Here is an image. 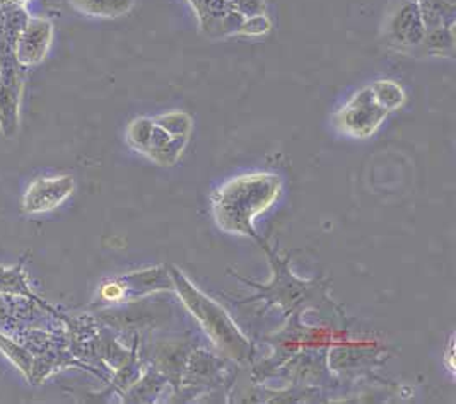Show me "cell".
Instances as JSON below:
<instances>
[{
  "label": "cell",
  "instance_id": "cell-5",
  "mask_svg": "<svg viewBox=\"0 0 456 404\" xmlns=\"http://www.w3.org/2000/svg\"><path fill=\"white\" fill-rule=\"evenodd\" d=\"M426 31L419 0H400L388 14L385 40L395 52L414 55L424 43Z\"/></svg>",
  "mask_w": 456,
  "mask_h": 404
},
{
  "label": "cell",
  "instance_id": "cell-13",
  "mask_svg": "<svg viewBox=\"0 0 456 404\" xmlns=\"http://www.w3.org/2000/svg\"><path fill=\"white\" fill-rule=\"evenodd\" d=\"M152 118L163 128H167L171 135L190 141L193 132V118L188 115L187 111H167Z\"/></svg>",
  "mask_w": 456,
  "mask_h": 404
},
{
  "label": "cell",
  "instance_id": "cell-9",
  "mask_svg": "<svg viewBox=\"0 0 456 404\" xmlns=\"http://www.w3.org/2000/svg\"><path fill=\"white\" fill-rule=\"evenodd\" d=\"M52 38H53V29L48 20H29L18 44V57L21 63L35 65L42 61L48 53Z\"/></svg>",
  "mask_w": 456,
  "mask_h": 404
},
{
  "label": "cell",
  "instance_id": "cell-14",
  "mask_svg": "<svg viewBox=\"0 0 456 404\" xmlns=\"http://www.w3.org/2000/svg\"><path fill=\"white\" fill-rule=\"evenodd\" d=\"M272 29V20H270L267 12L264 14H255V16H248L245 20L240 24L238 31L234 36L240 38H260L269 35Z\"/></svg>",
  "mask_w": 456,
  "mask_h": 404
},
{
  "label": "cell",
  "instance_id": "cell-1",
  "mask_svg": "<svg viewBox=\"0 0 456 404\" xmlns=\"http://www.w3.org/2000/svg\"><path fill=\"white\" fill-rule=\"evenodd\" d=\"M282 193L277 174L256 171L223 182L210 198L216 225L231 236L255 238L256 219L270 210Z\"/></svg>",
  "mask_w": 456,
  "mask_h": 404
},
{
  "label": "cell",
  "instance_id": "cell-10",
  "mask_svg": "<svg viewBox=\"0 0 456 404\" xmlns=\"http://www.w3.org/2000/svg\"><path fill=\"white\" fill-rule=\"evenodd\" d=\"M70 4L86 16L113 20L128 14L135 0H70Z\"/></svg>",
  "mask_w": 456,
  "mask_h": 404
},
{
  "label": "cell",
  "instance_id": "cell-12",
  "mask_svg": "<svg viewBox=\"0 0 456 404\" xmlns=\"http://www.w3.org/2000/svg\"><path fill=\"white\" fill-rule=\"evenodd\" d=\"M376 102L388 113L400 109L407 101V93L398 82L390 79H379L370 84Z\"/></svg>",
  "mask_w": 456,
  "mask_h": 404
},
{
  "label": "cell",
  "instance_id": "cell-15",
  "mask_svg": "<svg viewBox=\"0 0 456 404\" xmlns=\"http://www.w3.org/2000/svg\"><path fill=\"white\" fill-rule=\"evenodd\" d=\"M243 16H255L265 12V2L264 0H229Z\"/></svg>",
  "mask_w": 456,
  "mask_h": 404
},
{
  "label": "cell",
  "instance_id": "cell-3",
  "mask_svg": "<svg viewBox=\"0 0 456 404\" xmlns=\"http://www.w3.org/2000/svg\"><path fill=\"white\" fill-rule=\"evenodd\" d=\"M126 143L137 152L142 154L149 161L161 166L173 167L183 158L187 149L188 139L175 137L163 128L152 117H139L128 123Z\"/></svg>",
  "mask_w": 456,
  "mask_h": 404
},
{
  "label": "cell",
  "instance_id": "cell-2",
  "mask_svg": "<svg viewBox=\"0 0 456 404\" xmlns=\"http://www.w3.org/2000/svg\"><path fill=\"white\" fill-rule=\"evenodd\" d=\"M171 282L176 288L182 303H185L197 323L204 327L208 338L217 344L223 351H226L232 359H247L251 353L248 338L238 329V326L229 318L224 307H221L214 299L208 297L202 290H199L187 277L171 270Z\"/></svg>",
  "mask_w": 456,
  "mask_h": 404
},
{
  "label": "cell",
  "instance_id": "cell-6",
  "mask_svg": "<svg viewBox=\"0 0 456 404\" xmlns=\"http://www.w3.org/2000/svg\"><path fill=\"white\" fill-rule=\"evenodd\" d=\"M171 285V275L167 270L149 268L104 282L100 288V299L108 303H128L159 290H167Z\"/></svg>",
  "mask_w": 456,
  "mask_h": 404
},
{
  "label": "cell",
  "instance_id": "cell-11",
  "mask_svg": "<svg viewBox=\"0 0 456 404\" xmlns=\"http://www.w3.org/2000/svg\"><path fill=\"white\" fill-rule=\"evenodd\" d=\"M419 5L428 31L455 28L456 0H419Z\"/></svg>",
  "mask_w": 456,
  "mask_h": 404
},
{
  "label": "cell",
  "instance_id": "cell-16",
  "mask_svg": "<svg viewBox=\"0 0 456 404\" xmlns=\"http://www.w3.org/2000/svg\"><path fill=\"white\" fill-rule=\"evenodd\" d=\"M455 348V342H453V336L450 338V344H448V353H446V359H444V362L448 365V370L452 372V374H455V364H453V350Z\"/></svg>",
  "mask_w": 456,
  "mask_h": 404
},
{
  "label": "cell",
  "instance_id": "cell-4",
  "mask_svg": "<svg viewBox=\"0 0 456 404\" xmlns=\"http://www.w3.org/2000/svg\"><path fill=\"white\" fill-rule=\"evenodd\" d=\"M388 115L390 113L374 100L370 85H366L354 93L353 98L333 115L332 122L342 135L355 141H366L374 137Z\"/></svg>",
  "mask_w": 456,
  "mask_h": 404
},
{
  "label": "cell",
  "instance_id": "cell-7",
  "mask_svg": "<svg viewBox=\"0 0 456 404\" xmlns=\"http://www.w3.org/2000/svg\"><path fill=\"white\" fill-rule=\"evenodd\" d=\"M191 5L200 29L210 38H232L245 20L229 0H187Z\"/></svg>",
  "mask_w": 456,
  "mask_h": 404
},
{
  "label": "cell",
  "instance_id": "cell-8",
  "mask_svg": "<svg viewBox=\"0 0 456 404\" xmlns=\"http://www.w3.org/2000/svg\"><path fill=\"white\" fill-rule=\"evenodd\" d=\"M76 190L72 176L38 178L31 182L22 197V208L26 214H45L59 208Z\"/></svg>",
  "mask_w": 456,
  "mask_h": 404
}]
</instances>
